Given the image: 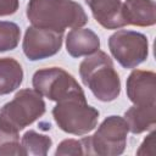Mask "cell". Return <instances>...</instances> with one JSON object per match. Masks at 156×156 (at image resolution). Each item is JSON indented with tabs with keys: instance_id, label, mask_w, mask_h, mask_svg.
<instances>
[{
	"instance_id": "cell-1",
	"label": "cell",
	"mask_w": 156,
	"mask_h": 156,
	"mask_svg": "<svg viewBox=\"0 0 156 156\" xmlns=\"http://www.w3.org/2000/svg\"><path fill=\"white\" fill-rule=\"evenodd\" d=\"M27 17L34 27L65 32L88 22L83 7L73 0H29Z\"/></svg>"
},
{
	"instance_id": "cell-2",
	"label": "cell",
	"mask_w": 156,
	"mask_h": 156,
	"mask_svg": "<svg viewBox=\"0 0 156 156\" xmlns=\"http://www.w3.org/2000/svg\"><path fill=\"white\" fill-rule=\"evenodd\" d=\"M83 83L100 101H113L121 93V80L112 60L104 51H95L79 66Z\"/></svg>"
},
{
	"instance_id": "cell-3",
	"label": "cell",
	"mask_w": 156,
	"mask_h": 156,
	"mask_svg": "<svg viewBox=\"0 0 156 156\" xmlns=\"http://www.w3.org/2000/svg\"><path fill=\"white\" fill-rule=\"evenodd\" d=\"M45 112L43 96L34 89L20 90L0 110V128L18 133Z\"/></svg>"
},
{
	"instance_id": "cell-4",
	"label": "cell",
	"mask_w": 156,
	"mask_h": 156,
	"mask_svg": "<svg viewBox=\"0 0 156 156\" xmlns=\"http://www.w3.org/2000/svg\"><path fill=\"white\" fill-rule=\"evenodd\" d=\"M129 128L124 118L118 116L107 117L94 135L82 139L84 155L113 156L124 151Z\"/></svg>"
},
{
	"instance_id": "cell-5",
	"label": "cell",
	"mask_w": 156,
	"mask_h": 156,
	"mask_svg": "<svg viewBox=\"0 0 156 156\" xmlns=\"http://www.w3.org/2000/svg\"><path fill=\"white\" fill-rule=\"evenodd\" d=\"M33 88L41 96L56 102L77 99L85 100V95L77 80L58 67L39 69L33 76Z\"/></svg>"
},
{
	"instance_id": "cell-6",
	"label": "cell",
	"mask_w": 156,
	"mask_h": 156,
	"mask_svg": "<svg viewBox=\"0 0 156 156\" xmlns=\"http://www.w3.org/2000/svg\"><path fill=\"white\" fill-rule=\"evenodd\" d=\"M52 116L60 129L74 135L91 132L99 119V111L87 104V100H65L52 108Z\"/></svg>"
},
{
	"instance_id": "cell-7",
	"label": "cell",
	"mask_w": 156,
	"mask_h": 156,
	"mask_svg": "<svg viewBox=\"0 0 156 156\" xmlns=\"http://www.w3.org/2000/svg\"><path fill=\"white\" fill-rule=\"evenodd\" d=\"M108 46L113 57L124 68L136 67L146 60L149 54L147 38L134 30H117L110 37Z\"/></svg>"
},
{
	"instance_id": "cell-8",
	"label": "cell",
	"mask_w": 156,
	"mask_h": 156,
	"mask_svg": "<svg viewBox=\"0 0 156 156\" xmlns=\"http://www.w3.org/2000/svg\"><path fill=\"white\" fill-rule=\"evenodd\" d=\"M63 39V32L52 29L29 27L23 39V52L30 61L50 57L60 51Z\"/></svg>"
},
{
	"instance_id": "cell-9",
	"label": "cell",
	"mask_w": 156,
	"mask_h": 156,
	"mask_svg": "<svg viewBox=\"0 0 156 156\" xmlns=\"http://www.w3.org/2000/svg\"><path fill=\"white\" fill-rule=\"evenodd\" d=\"M127 95L134 105H155L156 74L151 71H133L127 79Z\"/></svg>"
},
{
	"instance_id": "cell-10",
	"label": "cell",
	"mask_w": 156,
	"mask_h": 156,
	"mask_svg": "<svg viewBox=\"0 0 156 156\" xmlns=\"http://www.w3.org/2000/svg\"><path fill=\"white\" fill-rule=\"evenodd\" d=\"M96 22L107 29L127 26L122 13L121 0H85Z\"/></svg>"
},
{
	"instance_id": "cell-11",
	"label": "cell",
	"mask_w": 156,
	"mask_h": 156,
	"mask_svg": "<svg viewBox=\"0 0 156 156\" xmlns=\"http://www.w3.org/2000/svg\"><path fill=\"white\" fill-rule=\"evenodd\" d=\"M122 13L126 24L149 27L156 22V5L154 0H126L122 4Z\"/></svg>"
},
{
	"instance_id": "cell-12",
	"label": "cell",
	"mask_w": 156,
	"mask_h": 156,
	"mask_svg": "<svg viewBox=\"0 0 156 156\" xmlns=\"http://www.w3.org/2000/svg\"><path fill=\"white\" fill-rule=\"evenodd\" d=\"M67 52L72 57L89 56L99 50V37L88 28H73L66 38Z\"/></svg>"
},
{
	"instance_id": "cell-13",
	"label": "cell",
	"mask_w": 156,
	"mask_h": 156,
	"mask_svg": "<svg viewBox=\"0 0 156 156\" xmlns=\"http://www.w3.org/2000/svg\"><path fill=\"white\" fill-rule=\"evenodd\" d=\"M124 119L132 133H143L156 123L155 105H134L124 113Z\"/></svg>"
},
{
	"instance_id": "cell-14",
	"label": "cell",
	"mask_w": 156,
	"mask_h": 156,
	"mask_svg": "<svg viewBox=\"0 0 156 156\" xmlns=\"http://www.w3.org/2000/svg\"><path fill=\"white\" fill-rule=\"evenodd\" d=\"M23 80L21 65L10 57L0 58V95H6L16 90Z\"/></svg>"
},
{
	"instance_id": "cell-15",
	"label": "cell",
	"mask_w": 156,
	"mask_h": 156,
	"mask_svg": "<svg viewBox=\"0 0 156 156\" xmlns=\"http://www.w3.org/2000/svg\"><path fill=\"white\" fill-rule=\"evenodd\" d=\"M21 145L23 147L24 155H46L52 145L50 136L39 134L34 130H28L22 136Z\"/></svg>"
},
{
	"instance_id": "cell-16",
	"label": "cell",
	"mask_w": 156,
	"mask_h": 156,
	"mask_svg": "<svg viewBox=\"0 0 156 156\" xmlns=\"http://www.w3.org/2000/svg\"><path fill=\"white\" fill-rule=\"evenodd\" d=\"M21 30L13 22L0 21V52L13 50L20 41Z\"/></svg>"
},
{
	"instance_id": "cell-17",
	"label": "cell",
	"mask_w": 156,
	"mask_h": 156,
	"mask_svg": "<svg viewBox=\"0 0 156 156\" xmlns=\"http://www.w3.org/2000/svg\"><path fill=\"white\" fill-rule=\"evenodd\" d=\"M0 155H24L22 145L18 143V133L0 128Z\"/></svg>"
},
{
	"instance_id": "cell-18",
	"label": "cell",
	"mask_w": 156,
	"mask_h": 156,
	"mask_svg": "<svg viewBox=\"0 0 156 156\" xmlns=\"http://www.w3.org/2000/svg\"><path fill=\"white\" fill-rule=\"evenodd\" d=\"M55 155H57V156H61V155H84V147H83L82 139L80 140H74V139L63 140L57 146Z\"/></svg>"
},
{
	"instance_id": "cell-19",
	"label": "cell",
	"mask_w": 156,
	"mask_h": 156,
	"mask_svg": "<svg viewBox=\"0 0 156 156\" xmlns=\"http://www.w3.org/2000/svg\"><path fill=\"white\" fill-rule=\"evenodd\" d=\"M156 133L151 132L143 141V144L140 145L139 150L136 151L138 155H149V156H155L156 154Z\"/></svg>"
},
{
	"instance_id": "cell-20",
	"label": "cell",
	"mask_w": 156,
	"mask_h": 156,
	"mask_svg": "<svg viewBox=\"0 0 156 156\" xmlns=\"http://www.w3.org/2000/svg\"><path fill=\"white\" fill-rule=\"evenodd\" d=\"M18 0H0V16H9L17 11Z\"/></svg>"
}]
</instances>
